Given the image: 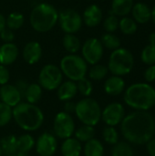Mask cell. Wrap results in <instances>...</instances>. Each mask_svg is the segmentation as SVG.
Returning a JSON list of instances; mask_svg holds the SVG:
<instances>
[{"mask_svg":"<svg viewBox=\"0 0 155 156\" xmlns=\"http://www.w3.org/2000/svg\"><path fill=\"white\" fill-rule=\"evenodd\" d=\"M83 151L85 156H103L104 154L103 144L100 140L95 138L85 143Z\"/></svg>","mask_w":155,"mask_h":156,"instance_id":"cb8c5ba5","label":"cell"},{"mask_svg":"<svg viewBox=\"0 0 155 156\" xmlns=\"http://www.w3.org/2000/svg\"><path fill=\"white\" fill-rule=\"evenodd\" d=\"M13 118V108L0 102V127L5 126L10 122Z\"/></svg>","mask_w":155,"mask_h":156,"instance_id":"8d00e7d4","label":"cell"},{"mask_svg":"<svg viewBox=\"0 0 155 156\" xmlns=\"http://www.w3.org/2000/svg\"><path fill=\"white\" fill-rule=\"evenodd\" d=\"M63 74L59 67L54 64L45 65L38 74V84L42 89L51 91L58 88L62 83Z\"/></svg>","mask_w":155,"mask_h":156,"instance_id":"ba28073f","label":"cell"},{"mask_svg":"<svg viewBox=\"0 0 155 156\" xmlns=\"http://www.w3.org/2000/svg\"><path fill=\"white\" fill-rule=\"evenodd\" d=\"M60 28L65 34H75L82 27V17L79 12L72 8H65L59 11L58 20Z\"/></svg>","mask_w":155,"mask_h":156,"instance_id":"9c48e42d","label":"cell"},{"mask_svg":"<svg viewBox=\"0 0 155 156\" xmlns=\"http://www.w3.org/2000/svg\"><path fill=\"white\" fill-rule=\"evenodd\" d=\"M133 6V0H112L111 14L118 16H126Z\"/></svg>","mask_w":155,"mask_h":156,"instance_id":"603a6c76","label":"cell"},{"mask_svg":"<svg viewBox=\"0 0 155 156\" xmlns=\"http://www.w3.org/2000/svg\"><path fill=\"white\" fill-rule=\"evenodd\" d=\"M121 132L132 144H146L155 135V120L147 111H136L125 116L121 122Z\"/></svg>","mask_w":155,"mask_h":156,"instance_id":"6da1fadb","label":"cell"},{"mask_svg":"<svg viewBox=\"0 0 155 156\" xmlns=\"http://www.w3.org/2000/svg\"><path fill=\"white\" fill-rule=\"evenodd\" d=\"M125 117V110L122 104L112 102L107 105L101 112V120L108 126H117L121 124Z\"/></svg>","mask_w":155,"mask_h":156,"instance_id":"7c38bea8","label":"cell"},{"mask_svg":"<svg viewBox=\"0 0 155 156\" xmlns=\"http://www.w3.org/2000/svg\"><path fill=\"white\" fill-rule=\"evenodd\" d=\"M142 61L146 65H155V45L149 44L142 51Z\"/></svg>","mask_w":155,"mask_h":156,"instance_id":"e575fe53","label":"cell"},{"mask_svg":"<svg viewBox=\"0 0 155 156\" xmlns=\"http://www.w3.org/2000/svg\"><path fill=\"white\" fill-rule=\"evenodd\" d=\"M78 93L77 84L75 81L67 80L62 82L57 89V95L59 101H71Z\"/></svg>","mask_w":155,"mask_h":156,"instance_id":"d6986e66","label":"cell"},{"mask_svg":"<svg viewBox=\"0 0 155 156\" xmlns=\"http://www.w3.org/2000/svg\"><path fill=\"white\" fill-rule=\"evenodd\" d=\"M2 154H3V152H2V149L0 147V156H2Z\"/></svg>","mask_w":155,"mask_h":156,"instance_id":"681fc988","label":"cell"},{"mask_svg":"<svg viewBox=\"0 0 155 156\" xmlns=\"http://www.w3.org/2000/svg\"><path fill=\"white\" fill-rule=\"evenodd\" d=\"M149 41H150V44L155 45V32H153V33L150 34V36H149Z\"/></svg>","mask_w":155,"mask_h":156,"instance_id":"bcb514c9","label":"cell"},{"mask_svg":"<svg viewBox=\"0 0 155 156\" xmlns=\"http://www.w3.org/2000/svg\"><path fill=\"white\" fill-rule=\"evenodd\" d=\"M58 20V11L48 3H39L33 7L29 21L32 28L38 33L50 31Z\"/></svg>","mask_w":155,"mask_h":156,"instance_id":"277c9868","label":"cell"},{"mask_svg":"<svg viewBox=\"0 0 155 156\" xmlns=\"http://www.w3.org/2000/svg\"><path fill=\"white\" fill-rule=\"evenodd\" d=\"M19 54L18 48L13 42L4 43L0 46V64L9 66L13 64Z\"/></svg>","mask_w":155,"mask_h":156,"instance_id":"e0dca14e","label":"cell"},{"mask_svg":"<svg viewBox=\"0 0 155 156\" xmlns=\"http://www.w3.org/2000/svg\"><path fill=\"white\" fill-rule=\"evenodd\" d=\"M62 45L69 54H77L81 48V43L75 34H65L62 39Z\"/></svg>","mask_w":155,"mask_h":156,"instance_id":"484cf974","label":"cell"},{"mask_svg":"<svg viewBox=\"0 0 155 156\" xmlns=\"http://www.w3.org/2000/svg\"><path fill=\"white\" fill-rule=\"evenodd\" d=\"M42 57V47L37 41L27 42L23 48V58L29 64L34 65L37 63Z\"/></svg>","mask_w":155,"mask_h":156,"instance_id":"2e32d148","label":"cell"},{"mask_svg":"<svg viewBox=\"0 0 155 156\" xmlns=\"http://www.w3.org/2000/svg\"><path fill=\"white\" fill-rule=\"evenodd\" d=\"M35 144L36 141L30 134H22L16 140V154L20 156H27V154L35 147Z\"/></svg>","mask_w":155,"mask_h":156,"instance_id":"7402d4cb","label":"cell"},{"mask_svg":"<svg viewBox=\"0 0 155 156\" xmlns=\"http://www.w3.org/2000/svg\"><path fill=\"white\" fill-rule=\"evenodd\" d=\"M101 108L97 101L87 97L76 103L75 114L86 125L95 126L101 120Z\"/></svg>","mask_w":155,"mask_h":156,"instance_id":"8992f818","label":"cell"},{"mask_svg":"<svg viewBox=\"0 0 155 156\" xmlns=\"http://www.w3.org/2000/svg\"><path fill=\"white\" fill-rule=\"evenodd\" d=\"M102 10L95 4L87 6L82 15V21L89 27H95L102 20Z\"/></svg>","mask_w":155,"mask_h":156,"instance_id":"9a60e30c","label":"cell"},{"mask_svg":"<svg viewBox=\"0 0 155 156\" xmlns=\"http://www.w3.org/2000/svg\"><path fill=\"white\" fill-rule=\"evenodd\" d=\"M0 38L4 41V43L13 42L14 38H15V35L13 33V30L8 29L7 27H5V29H3L0 32Z\"/></svg>","mask_w":155,"mask_h":156,"instance_id":"f35d334b","label":"cell"},{"mask_svg":"<svg viewBox=\"0 0 155 156\" xmlns=\"http://www.w3.org/2000/svg\"><path fill=\"white\" fill-rule=\"evenodd\" d=\"M133 19L136 23L145 24L150 21L152 17V12L150 7L144 3H137L133 5L132 11Z\"/></svg>","mask_w":155,"mask_h":156,"instance_id":"44dd1931","label":"cell"},{"mask_svg":"<svg viewBox=\"0 0 155 156\" xmlns=\"http://www.w3.org/2000/svg\"><path fill=\"white\" fill-rule=\"evenodd\" d=\"M147 152L150 156H155V137L152 138L147 144Z\"/></svg>","mask_w":155,"mask_h":156,"instance_id":"ee69618b","label":"cell"},{"mask_svg":"<svg viewBox=\"0 0 155 156\" xmlns=\"http://www.w3.org/2000/svg\"><path fill=\"white\" fill-rule=\"evenodd\" d=\"M15 86L18 90V91L20 92V94L22 96V99H23L24 98V94L26 92V88L28 86V83L26 80H19L16 81Z\"/></svg>","mask_w":155,"mask_h":156,"instance_id":"b9f144b4","label":"cell"},{"mask_svg":"<svg viewBox=\"0 0 155 156\" xmlns=\"http://www.w3.org/2000/svg\"><path fill=\"white\" fill-rule=\"evenodd\" d=\"M24 16L19 12H12L5 18V27L11 30H17L24 25Z\"/></svg>","mask_w":155,"mask_h":156,"instance_id":"f1b7e54d","label":"cell"},{"mask_svg":"<svg viewBox=\"0 0 155 156\" xmlns=\"http://www.w3.org/2000/svg\"><path fill=\"white\" fill-rule=\"evenodd\" d=\"M81 48V57L90 65H95L100 62L103 56V46L100 39L90 37L87 39Z\"/></svg>","mask_w":155,"mask_h":156,"instance_id":"8fae6325","label":"cell"},{"mask_svg":"<svg viewBox=\"0 0 155 156\" xmlns=\"http://www.w3.org/2000/svg\"><path fill=\"white\" fill-rule=\"evenodd\" d=\"M35 147L39 156H53L58 149L57 138L50 133H43L36 141Z\"/></svg>","mask_w":155,"mask_h":156,"instance_id":"4fadbf2b","label":"cell"},{"mask_svg":"<svg viewBox=\"0 0 155 156\" xmlns=\"http://www.w3.org/2000/svg\"><path fill=\"white\" fill-rule=\"evenodd\" d=\"M6 156H20V155H19L18 154H16H16H8V155H6Z\"/></svg>","mask_w":155,"mask_h":156,"instance_id":"c3c4849f","label":"cell"},{"mask_svg":"<svg viewBox=\"0 0 155 156\" xmlns=\"http://www.w3.org/2000/svg\"><path fill=\"white\" fill-rule=\"evenodd\" d=\"M6 27H5V17L0 13V32L5 29Z\"/></svg>","mask_w":155,"mask_h":156,"instance_id":"f6af8a7d","label":"cell"},{"mask_svg":"<svg viewBox=\"0 0 155 156\" xmlns=\"http://www.w3.org/2000/svg\"><path fill=\"white\" fill-rule=\"evenodd\" d=\"M102 46L108 49L115 50L121 48V39L112 33H106L102 35L101 38L100 39Z\"/></svg>","mask_w":155,"mask_h":156,"instance_id":"1f68e13d","label":"cell"},{"mask_svg":"<svg viewBox=\"0 0 155 156\" xmlns=\"http://www.w3.org/2000/svg\"><path fill=\"white\" fill-rule=\"evenodd\" d=\"M0 99L2 102L10 106L11 108H14L21 102L22 96L15 85L6 83L2 85L0 88Z\"/></svg>","mask_w":155,"mask_h":156,"instance_id":"5bb4252c","label":"cell"},{"mask_svg":"<svg viewBox=\"0 0 155 156\" xmlns=\"http://www.w3.org/2000/svg\"><path fill=\"white\" fill-rule=\"evenodd\" d=\"M109 72L108 67L101 65V64H95L89 70V77L92 80H103Z\"/></svg>","mask_w":155,"mask_h":156,"instance_id":"d6a6232c","label":"cell"},{"mask_svg":"<svg viewBox=\"0 0 155 156\" xmlns=\"http://www.w3.org/2000/svg\"><path fill=\"white\" fill-rule=\"evenodd\" d=\"M119 28L125 35H132L137 31L138 26L134 19L128 16H122V18L119 20Z\"/></svg>","mask_w":155,"mask_h":156,"instance_id":"f546056e","label":"cell"},{"mask_svg":"<svg viewBox=\"0 0 155 156\" xmlns=\"http://www.w3.org/2000/svg\"><path fill=\"white\" fill-rule=\"evenodd\" d=\"M144 79L147 82L155 81V65L149 66L144 71Z\"/></svg>","mask_w":155,"mask_h":156,"instance_id":"60d3db41","label":"cell"},{"mask_svg":"<svg viewBox=\"0 0 155 156\" xmlns=\"http://www.w3.org/2000/svg\"><path fill=\"white\" fill-rule=\"evenodd\" d=\"M77 84V89H78V92L80 93L83 97L87 98V97H90L93 91V86H92V83L91 81L87 79L86 77L78 80L76 82Z\"/></svg>","mask_w":155,"mask_h":156,"instance_id":"d590c367","label":"cell"},{"mask_svg":"<svg viewBox=\"0 0 155 156\" xmlns=\"http://www.w3.org/2000/svg\"><path fill=\"white\" fill-rule=\"evenodd\" d=\"M151 12H152V17H151V18L153 19V23L155 24V5L153 6V8L152 9V11H151Z\"/></svg>","mask_w":155,"mask_h":156,"instance_id":"7dc6e473","label":"cell"},{"mask_svg":"<svg viewBox=\"0 0 155 156\" xmlns=\"http://www.w3.org/2000/svg\"><path fill=\"white\" fill-rule=\"evenodd\" d=\"M13 118L18 127L26 132L38 130L44 122L43 112L35 104L26 101L13 108Z\"/></svg>","mask_w":155,"mask_h":156,"instance_id":"3957f363","label":"cell"},{"mask_svg":"<svg viewBox=\"0 0 155 156\" xmlns=\"http://www.w3.org/2000/svg\"><path fill=\"white\" fill-rule=\"evenodd\" d=\"M111 156H133V149L129 143L118 142L111 149Z\"/></svg>","mask_w":155,"mask_h":156,"instance_id":"4dcf8cb0","label":"cell"},{"mask_svg":"<svg viewBox=\"0 0 155 156\" xmlns=\"http://www.w3.org/2000/svg\"><path fill=\"white\" fill-rule=\"evenodd\" d=\"M10 78V73L6 66L0 64V85H5L8 82Z\"/></svg>","mask_w":155,"mask_h":156,"instance_id":"ab89813d","label":"cell"},{"mask_svg":"<svg viewBox=\"0 0 155 156\" xmlns=\"http://www.w3.org/2000/svg\"><path fill=\"white\" fill-rule=\"evenodd\" d=\"M103 27L107 33H113L119 28V19L117 16L111 14L103 22Z\"/></svg>","mask_w":155,"mask_h":156,"instance_id":"74e56055","label":"cell"},{"mask_svg":"<svg viewBox=\"0 0 155 156\" xmlns=\"http://www.w3.org/2000/svg\"><path fill=\"white\" fill-rule=\"evenodd\" d=\"M74 134H75V138L80 143H87L88 141L94 138L95 129H94V126L83 124L82 126L75 130Z\"/></svg>","mask_w":155,"mask_h":156,"instance_id":"83f0119b","label":"cell"},{"mask_svg":"<svg viewBox=\"0 0 155 156\" xmlns=\"http://www.w3.org/2000/svg\"><path fill=\"white\" fill-rule=\"evenodd\" d=\"M125 81L120 76H111L104 82V90L108 95L118 96L124 91Z\"/></svg>","mask_w":155,"mask_h":156,"instance_id":"ac0fdd59","label":"cell"},{"mask_svg":"<svg viewBox=\"0 0 155 156\" xmlns=\"http://www.w3.org/2000/svg\"><path fill=\"white\" fill-rule=\"evenodd\" d=\"M59 69L62 74L69 80L77 82L86 77V74L88 73V63L81 56L69 54L61 58Z\"/></svg>","mask_w":155,"mask_h":156,"instance_id":"5b68a950","label":"cell"},{"mask_svg":"<svg viewBox=\"0 0 155 156\" xmlns=\"http://www.w3.org/2000/svg\"><path fill=\"white\" fill-rule=\"evenodd\" d=\"M134 65L133 55L124 48L113 50L108 62V69L115 76H124L129 74Z\"/></svg>","mask_w":155,"mask_h":156,"instance_id":"52a82bcc","label":"cell"},{"mask_svg":"<svg viewBox=\"0 0 155 156\" xmlns=\"http://www.w3.org/2000/svg\"><path fill=\"white\" fill-rule=\"evenodd\" d=\"M75 108H76V103L72 102L71 101H65L64 103V111L65 112L69 113V114H71V113H75Z\"/></svg>","mask_w":155,"mask_h":156,"instance_id":"7bdbcfd3","label":"cell"},{"mask_svg":"<svg viewBox=\"0 0 155 156\" xmlns=\"http://www.w3.org/2000/svg\"><path fill=\"white\" fill-rule=\"evenodd\" d=\"M42 90L43 89L38 83L28 84L24 94V99H26V102L28 103L36 104L42 97Z\"/></svg>","mask_w":155,"mask_h":156,"instance_id":"d4e9b609","label":"cell"},{"mask_svg":"<svg viewBox=\"0 0 155 156\" xmlns=\"http://www.w3.org/2000/svg\"><path fill=\"white\" fill-rule=\"evenodd\" d=\"M54 135L59 139H67L72 137L75 132V122L71 116L65 112L57 113L53 122Z\"/></svg>","mask_w":155,"mask_h":156,"instance_id":"30bf717a","label":"cell"},{"mask_svg":"<svg viewBox=\"0 0 155 156\" xmlns=\"http://www.w3.org/2000/svg\"><path fill=\"white\" fill-rule=\"evenodd\" d=\"M123 99L136 111H148L155 106V89L148 83H134L126 89Z\"/></svg>","mask_w":155,"mask_h":156,"instance_id":"7a4b0ae2","label":"cell"},{"mask_svg":"<svg viewBox=\"0 0 155 156\" xmlns=\"http://www.w3.org/2000/svg\"><path fill=\"white\" fill-rule=\"evenodd\" d=\"M60 151L62 156H80L82 145L75 137H69L63 141Z\"/></svg>","mask_w":155,"mask_h":156,"instance_id":"ffe728a7","label":"cell"},{"mask_svg":"<svg viewBox=\"0 0 155 156\" xmlns=\"http://www.w3.org/2000/svg\"><path fill=\"white\" fill-rule=\"evenodd\" d=\"M16 140L17 137H16L14 134H9L6 135L3 138L0 139V147L2 149L3 154L5 155L16 154L17 149H16Z\"/></svg>","mask_w":155,"mask_h":156,"instance_id":"4316f807","label":"cell"},{"mask_svg":"<svg viewBox=\"0 0 155 156\" xmlns=\"http://www.w3.org/2000/svg\"><path fill=\"white\" fill-rule=\"evenodd\" d=\"M102 137L105 143L114 145L119 142V133L113 126H106L102 131Z\"/></svg>","mask_w":155,"mask_h":156,"instance_id":"836d02e7","label":"cell"}]
</instances>
